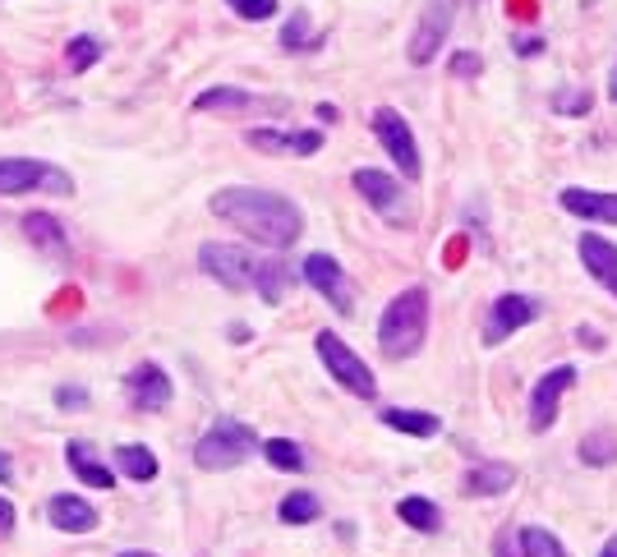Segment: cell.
<instances>
[{
	"label": "cell",
	"instance_id": "1f68e13d",
	"mask_svg": "<svg viewBox=\"0 0 617 557\" xmlns=\"http://www.w3.org/2000/svg\"><path fill=\"white\" fill-rule=\"evenodd\" d=\"M226 6H231L240 19H250V23L272 19V14H276V0H226Z\"/></svg>",
	"mask_w": 617,
	"mask_h": 557
},
{
	"label": "cell",
	"instance_id": "4316f807",
	"mask_svg": "<svg viewBox=\"0 0 617 557\" xmlns=\"http://www.w3.org/2000/svg\"><path fill=\"white\" fill-rule=\"evenodd\" d=\"M580 460H585V466H613V460H617V433H608V428L585 433Z\"/></svg>",
	"mask_w": 617,
	"mask_h": 557
},
{
	"label": "cell",
	"instance_id": "f546056e",
	"mask_svg": "<svg viewBox=\"0 0 617 557\" xmlns=\"http://www.w3.org/2000/svg\"><path fill=\"white\" fill-rule=\"evenodd\" d=\"M98 55H102V42H98V38H74V42L65 47V65H70L74 74H83V70L98 65Z\"/></svg>",
	"mask_w": 617,
	"mask_h": 557
},
{
	"label": "cell",
	"instance_id": "d6986e66",
	"mask_svg": "<svg viewBox=\"0 0 617 557\" xmlns=\"http://www.w3.org/2000/svg\"><path fill=\"white\" fill-rule=\"evenodd\" d=\"M65 466H70L88 488H115V470L102 466L98 452H92L88 443H70V447H65Z\"/></svg>",
	"mask_w": 617,
	"mask_h": 557
},
{
	"label": "cell",
	"instance_id": "8992f818",
	"mask_svg": "<svg viewBox=\"0 0 617 557\" xmlns=\"http://www.w3.org/2000/svg\"><path fill=\"white\" fill-rule=\"evenodd\" d=\"M374 134L387 148L392 166L406 175V180H419V143H415V130L406 125V115L392 111V107H378L374 111Z\"/></svg>",
	"mask_w": 617,
	"mask_h": 557
},
{
	"label": "cell",
	"instance_id": "8fae6325",
	"mask_svg": "<svg viewBox=\"0 0 617 557\" xmlns=\"http://www.w3.org/2000/svg\"><path fill=\"white\" fill-rule=\"evenodd\" d=\"M125 392H130V406H134V411H148V415L166 411L171 396H175V387H171V378H166V368L152 364V359H143V364L130 368Z\"/></svg>",
	"mask_w": 617,
	"mask_h": 557
},
{
	"label": "cell",
	"instance_id": "3957f363",
	"mask_svg": "<svg viewBox=\"0 0 617 557\" xmlns=\"http://www.w3.org/2000/svg\"><path fill=\"white\" fill-rule=\"evenodd\" d=\"M259 447V433L250 424H240V419H218L212 424L199 447H194V460H199V470H235L240 460H250V452Z\"/></svg>",
	"mask_w": 617,
	"mask_h": 557
},
{
	"label": "cell",
	"instance_id": "74e56055",
	"mask_svg": "<svg viewBox=\"0 0 617 557\" xmlns=\"http://www.w3.org/2000/svg\"><path fill=\"white\" fill-rule=\"evenodd\" d=\"M0 484H14V466H10L6 452H0Z\"/></svg>",
	"mask_w": 617,
	"mask_h": 557
},
{
	"label": "cell",
	"instance_id": "9a60e30c",
	"mask_svg": "<svg viewBox=\"0 0 617 557\" xmlns=\"http://www.w3.org/2000/svg\"><path fill=\"white\" fill-rule=\"evenodd\" d=\"M558 203L572 216H590V222L617 226V194H599V190H580V184H567V190L558 194Z\"/></svg>",
	"mask_w": 617,
	"mask_h": 557
},
{
	"label": "cell",
	"instance_id": "30bf717a",
	"mask_svg": "<svg viewBox=\"0 0 617 557\" xmlns=\"http://www.w3.org/2000/svg\"><path fill=\"white\" fill-rule=\"evenodd\" d=\"M572 383H576V368L558 364V368H548V374L530 387V428L535 433L553 428V419H558V406H563V396L572 392Z\"/></svg>",
	"mask_w": 617,
	"mask_h": 557
},
{
	"label": "cell",
	"instance_id": "ba28073f",
	"mask_svg": "<svg viewBox=\"0 0 617 557\" xmlns=\"http://www.w3.org/2000/svg\"><path fill=\"white\" fill-rule=\"evenodd\" d=\"M539 318V300L530 295H498L488 308V318H484V346H503L512 332L520 327H530Z\"/></svg>",
	"mask_w": 617,
	"mask_h": 557
},
{
	"label": "cell",
	"instance_id": "52a82bcc",
	"mask_svg": "<svg viewBox=\"0 0 617 557\" xmlns=\"http://www.w3.org/2000/svg\"><path fill=\"white\" fill-rule=\"evenodd\" d=\"M199 263H203L208 276H218L226 291H250L254 286V259H250V250H240V244H203Z\"/></svg>",
	"mask_w": 617,
	"mask_h": 557
},
{
	"label": "cell",
	"instance_id": "484cf974",
	"mask_svg": "<svg viewBox=\"0 0 617 557\" xmlns=\"http://www.w3.org/2000/svg\"><path fill=\"white\" fill-rule=\"evenodd\" d=\"M276 516H282V525H308V520L323 516V503L314 498V493H286Z\"/></svg>",
	"mask_w": 617,
	"mask_h": 557
},
{
	"label": "cell",
	"instance_id": "60d3db41",
	"mask_svg": "<svg viewBox=\"0 0 617 557\" xmlns=\"http://www.w3.org/2000/svg\"><path fill=\"white\" fill-rule=\"evenodd\" d=\"M120 557H158V553H143V548H130V553H120Z\"/></svg>",
	"mask_w": 617,
	"mask_h": 557
},
{
	"label": "cell",
	"instance_id": "7c38bea8",
	"mask_svg": "<svg viewBox=\"0 0 617 557\" xmlns=\"http://www.w3.org/2000/svg\"><path fill=\"white\" fill-rule=\"evenodd\" d=\"M447 28H452V6H447V0H434V6H428V10L419 14L415 33H411V51H406L411 65H428V60H434V55L443 51Z\"/></svg>",
	"mask_w": 617,
	"mask_h": 557
},
{
	"label": "cell",
	"instance_id": "d590c367",
	"mask_svg": "<svg viewBox=\"0 0 617 557\" xmlns=\"http://www.w3.org/2000/svg\"><path fill=\"white\" fill-rule=\"evenodd\" d=\"M512 47H516L520 55H535V51H544V38H526V33H520V38H516Z\"/></svg>",
	"mask_w": 617,
	"mask_h": 557
},
{
	"label": "cell",
	"instance_id": "d6a6232c",
	"mask_svg": "<svg viewBox=\"0 0 617 557\" xmlns=\"http://www.w3.org/2000/svg\"><path fill=\"white\" fill-rule=\"evenodd\" d=\"M479 70H484V60H479L475 51H456V55H452V74H456V79H475Z\"/></svg>",
	"mask_w": 617,
	"mask_h": 557
},
{
	"label": "cell",
	"instance_id": "6da1fadb",
	"mask_svg": "<svg viewBox=\"0 0 617 557\" xmlns=\"http://www.w3.org/2000/svg\"><path fill=\"white\" fill-rule=\"evenodd\" d=\"M212 216H222L244 240H259L267 250H291L304 231V212L286 194L259 190V184H226V190H218L212 194Z\"/></svg>",
	"mask_w": 617,
	"mask_h": 557
},
{
	"label": "cell",
	"instance_id": "5b68a950",
	"mask_svg": "<svg viewBox=\"0 0 617 557\" xmlns=\"http://www.w3.org/2000/svg\"><path fill=\"white\" fill-rule=\"evenodd\" d=\"M314 346H318V359L327 364V374H332L336 383H342L346 392H355V396H374V392H378L374 368H368V364H364V359H360L336 332H318V336H314Z\"/></svg>",
	"mask_w": 617,
	"mask_h": 557
},
{
	"label": "cell",
	"instance_id": "603a6c76",
	"mask_svg": "<svg viewBox=\"0 0 617 557\" xmlns=\"http://www.w3.org/2000/svg\"><path fill=\"white\" fill-rule=\"evenodd\" d=\"M396 516L411 525V530H419V535H438L443 530V512L428 503V498H401L396 503Z\"/></svg>",
	"mask_w": 617,
	"mask_h": 557
},
{
	"label": "cell",
	"instance_id": "4dcf8cb0",
	"mask_svg": "<svg viewBox=\"0 0 617 557\" xmlns=\"http://www.w3.org/2000/svg\"><path fill=\"white\" fill-rule=\"evenodd\" d=\"M308 42H314V28H308V14H304V10H295V14L286 19V28H282V47H286V51H304Z\"/></svg>",
	"mask_w": 617,
	"mask_h": 557
},
{
	"label": "cell",
	"instance_id": "cb8c5ba5",
	"mask_svg": "<svg viewBox=\"0 0 617 557\" xmlns=\"http://www.w3.org/2000/svg\"><path fill=\"white\" fill-rule=\"evenodd\" d=\"M286 286H291L286 263H254V291L263 295V304H282Z\"/></svg>",
	"mask_w": 617,
	"mask_h": 557
},
{
	"label": "cell",
	"instance_id": "277c9868",
	"mask_svg": "<svg viewBox=\"0 0 617 557\" xmlns=\"http://www.w3.org/2000/svg\"><path fill=\"white\" fill-rule=\"evenodd\" d=\"M74 194V180L51 166V162H38V158H0V194L6 199H19V194Z\"/></svg>",
	"mask_w": 617,
	"mask_h": 557
},
{
	"label": "cell",
	"instance_id": "7402d4cb",
	"mask_svg": "<svg viewBox=\"0 0 617 557\" xmlns=\"http://www.w3.org/2000/svg\"><path fill=\"white\" fill-rule=\"evenodd\" d=\"M19 226H23V235L33 240V244H42V250H51V254L65 250V226H60L51 212H28Z\"/></svg>",
	"mask_w": 617,
	"mask_h": 557
},
{
	"label": "cell",
	"instance_id": "836d02e7",
	"mask_svg": "<svg viewBox=\"0 0 617 557\" xmlns=\"http://www.w3.org/2000/svg\"><path fill=\"white\" fill-rule=\"evenodd\" d=\"M55 406L60 411H88V392L83 387H55Z\"/></svg>",
	"mask_w": 617,
	"mask_h": 557
},
{
	"label": "cell",
	"instance_id": "e0dca14e",
	"mask_svg": "<svg viewBox=\"0 0 617 557\" xmlns=\"http://www.w3.org/2000/svg\"><path fill=\"white\" fill-rule=\"evenodd\" d=\"M355 190L374 203L378 212H387V216H396L401 212V184H396V175H387V171H355Z\"/></svg>",
	"mask_w": 617,
	"mask_h": 557
},
{
	"label": "cell",
	"instance_id": "5bb4252c",
	"mask_svg": "<svg viewBox=\"0 0 617 557\" xmlns=\"http://www.w3.org/2000/svg\"><path fill=\"white\" fill-rule=\"evenodd\" d=\"M47 520L55 525L60 535H88V530H98V507L74 498V493H55V498L47 503Z\"/></svg>",
	"mask_w": 617,
	"mask_h": 557
},
{
	"label": "cell",
	"instance_id": "ac0fdd59",
	"mask_svg": "<svg viewBox=\"0 0 617 557\" xmlns=\"http://www.w3.org/2000/svg\"><path fill=\"white\" fill-rule=\"evenodd\" d=\"M512 484H516V470L503 466V460H479V466H471V475H466L471 498H498V493H507Z\"/></svg>",
	"mask_w": 617,
	"mask_h": 557
},
{
	"label": "cell",
	"instance_id": "9c48e42d",
	"mask_svg": "<svg viewBox=\"0 0 617 557\" xmlns=\"http://www.w3.org/2000/svg\"><path fill=\"white\" fill-rule=\"evenodd\" d=\"M300 272H304V282L314 286V291L336 308V314H351V308H355V291H351L342 263H336L332 254H308Z\"/></svg>",
	"mask_w": 617,
	"mask_h": 557
},
{
	"label": "cell",
	"instance_id": "2e32d148",
	"mask_svg": "<svg viewBox=\"0 0 617 557\" xmlns=\"http://www.w3.org/2000/svg\"><path fill=\"white\" fill-rule=\"evenodd\" d=\"M580 263L604 291L617 295V244L604 235H580Z\"/></svg>",
	"mask_w": 617,
	"mask_h": 557
},
{
	"label": "cell",
	"instance_id": "ffe728a7",
	"mask_svg": "<svg viewBox=\"0 0 617 557\" xmlns=\"http://www.w3.org/2000/svg\"><path fill=\"white\" fill-rule=\"evenodd\" d=\"M115 466H120V475H130V479H139V484H148V479H158V452H152L148 443H120L115 447Z\"/></svg>",
	"mask_w": 617,
	"mask_h": 557
},
{
	"label": "cell",
	"instance_id": "8d00e7d4",
	"mask_svg": "<svg viewBox=\"0 0 617 557\" xmlns=\"http://www.w3.org/2000/svg\"><path fill=\"white\" fill-rule=\"evenodd\" d=\"M558 111H572V115H580V111H590V98H558Z\"/></svg>",
	"mask_w": 617,
	"mask_h": 557
},
{
	"label": "cell",
	"instance_id": "44dd1931",
	"mask_svg": "<svg viewBox=\"0 0 617 557\" xmlns=\"http://www.w3.org/2000/svg\"><path fill=\"white\" fill-rule=\"evenodd\" d=\"M383 424L396 428V433H406V438H438V433H443V419L438 415H428V411H401V406H387L383 411Z\"/></svg>",
	"mask_w": 617,
	"mask_h": 557
},
{
	"label": "cell",
	"instance_id": "ab89813d",
	"mask_svg": "<svg viewBox=\"0 0 617 557\" xmlns=\"http://www.w3.org/2000/svg\"><path fill=\"white\" fill-rule=\"evenodd\" d=\"M599 557H617V535H613V539L604 544V553H599Z\"/></svg>",
	"mask_w": 617,
	"mask_h": 557
},
{
	"label": "cell",
	"instance_id": "e575fe53",
	"mask_svg": "<svg viewBox=\"0 0 617 557\" xmlns=\"http://www.w3.org/2000/svg\"><path fill=\"white\" fill-rule=\"evenodd\" d=\"M10 530H14V503L0 498V535H10Z\"/></svg>",
	"mask_w": 617,
	"mask_h": 557
},
{
	"label": "cell",
	"instance_id": "f1b7e54d",
	"mask_svg": "<svg viewBox=\"0 0 617 557\" xmlns=\"http://www.w3.org/2000/svg\"><path fill=\"white\" fill-rule=\"evenodd\" d=\"M520 553H526V557H572L558 544V535L544 530V525H526V530H520Z\"/></svg>",
	"mask_w": 617,
	"mask_h": 557
},
{
	"label": "cell",
	"instance_id": "83f0119b",
	"mask_svg": "<svg viewBox=\"0 0 617 557\" xmlns=\"http://www.w3.org/2000/svg\"><path fill=\"white\" fill-rule=\"evenodd\" d=\"M263 456H267V466L286 470V475H300V470L308 466L304 452H300V443H291V438H267V443H263Z\"/></svg>",
	"mask_w": 617,
	"mask_h": 557
},
{
	"label": "cell",
	"instance_id": "4fadbf2b",
	"mask_svg": "<svg viewBox=\"0 0 617 557\" xmlns=\"http://www.w3.org/2000/svg\"><path fill=\"white\" fill-rule=\"evenodd\" d=\"M244 143L259 148V152H267V158H282V152H295V158H314V152L323 148V134H318V130L291 134V130H267V125H259V130L244 134Z\"/></svg>",
	"mask_w": 617,
	"mask_h": 557
},
{
	"label": "cell",
	"instance_id": "7a4b0ae2",
	"mask_svg": "<svg viewBox=\"0 0 617 557\" xmlns=\"http://www.w3.org/2000/svg\"><path fill=\"white\" fill-rule=\"evenodd\" d=\"M428 336V291L424 286H411L401 291L378 318V351L387 359H411L419 355Z\"/></svg>",
	"mask_w": 617,
	"mask_h": 557
},
{
	"label": "cell",
	"instance_id": "f35d334b",
	"mask_svg": "<svg viewBox=\"0 0 617 557\" xmlns=\"http://www.w3.org/2000/svg\"><path fill=\"white\" fill-rule=\"evenodd\" d=\"M608 98L617 102V60H613V74H608Z\"/></svg>",
	"mask_w": 617,
	"mask_h": 557
},
{
	"label": "cell",
	"instance_id": "d4e9b609",
	"mask_svg": "<svg viewBox=\"0 0 617 557\" xmlns=\"http://www.w3.org/2000/svg\"><path fill=\"white\" fill-rule=\"evenodd\" d=\"M244 107H254L244 88H208L194 98V111H244Z\"/></svg>",
	"mask_w": 617,
	"mask_h": 557
}]
</instances>
